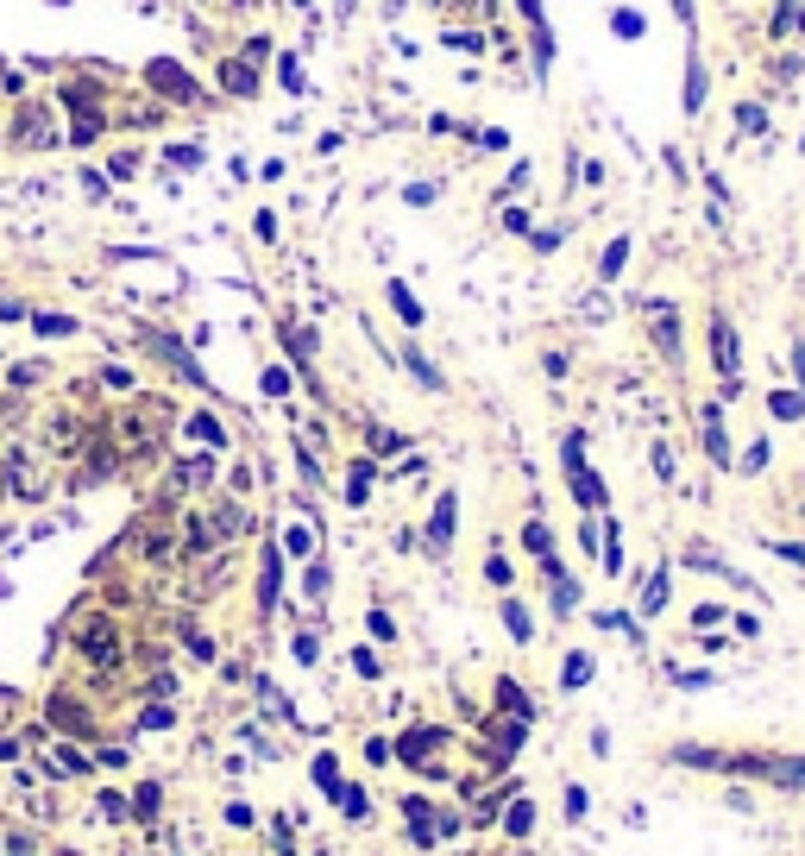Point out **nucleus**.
<instances>
[{"instance_id":"obj_1","label":"nucleus","mask_w":805,"mask_h":856,"mask_svg":"<svg viewBox=\"0 0 805 856\" xmlns=\"http://www.w3.org/2000/svg\"><path fill=\"white\" fill-rule=\"evenodd\" d=\"M661 762L667 768H698V774H730V781H755V788H774V794H805V756H780V749L674 743Z\"/></svg>"},{"instance_id":"obj_2","label":"nucleus","mask_w":805,"mask_h":856,"mask_svg":"<svg viewBox=\"0 0 805 856\" xmlns=\"http://www.w3.org/2000/svg\"><path fill=\"white\" fill-rule=\"evenodd\" d=\"M447 743H454V731L447 725H409L403 737H397V762L403 768H415V774H447Z\"/></svg>"},{"instance_id":"obj_3","label":"nucleus","mask_w":805,"mask_h":856,"mask_svg":"<svg viewBox=\"0 0 805 856\" xmlns=\"http://www.w3.org/2000/svg\"><path fill=\"white\" fill-rule=\"evenodd\" d=\"M648 334H654V353H661L667 366H680V309L667 297L648 303Z\"/></svg>"},{"instance_id":"obj_4","label":"nucleus","mask_w":805,"mask_h":856,"mask_svg":"<svg viewBox=\"0 0 805 856\" xmlns=\"http://www.w3.org/2000/svg\"><path fill=\"white\" fill-rule=\"evenodd\" d=\"M76 649H83L95 668H114V662H120V636H114L107 617H89V623L76 630Z\"/></svg>"},{"instance_id":"obj_5","label":"nucleus","mask_w":805,"mask_h":856,"mask_svg":"<svg viewBox=\"0 0 805 856\" xmlns=\"http://www.w3.org/2000/svg\"><path fill=\"white\" fill-rule=\"evenodd\" d=\"M44 718H51L63 737H89V743H95V718L83 711V699H69V693H51V699H44Z\"/></svg>"},{"instance_id":"obj_6","label":"nucleus","mask_w":805,"mask_h":856,"mask_svg":"<svg viewBox=\"0 0 805 856\" xmlns=\"http://www.w3.org/2000/svg\"><path fill=\"white\" fill-rule=\"evenodd\" d=\"M403 819H409V844L415 850H441V825H434V800L428 794H403Z\"/></svg>"},{"instance_id":"obj_7","label":"nucleus","mask_w":805,"mask_h":856,"mask_svg":"<svg viewBox=\"0 0 805 856\" xmlns=\"http://www.w3.org/2000/svg\"><path fill=\"white\" fill-rule=\"evenodd\" d=\"M454 523H460V497L441 491V497H434V511H428V554H447V548H454Z\"/></svg>"},{"instance_id":"obj_8","label":"nucleus","mask_w":805,"mask_h":856,"mask_svg":"<svg viewBox=\"0 0 805 856\" xmlns=\"http://www.w3.org/2000/svg\"><path fill=\"white\" fill-rule=\"evenodd\" d=\"M711 366H717V378H737V366H743V340L723 315L711 321Z\"/></svg>"},{"instance_id":"obj_9","label":"nucleus","mask_w":805,"mask_h":856,"mask_svg":"<svg viewBox=\"0 0 805 856\" xmlns=\"http://www.w3.org/2000/svg\"><path fill=\"white\" fill-rule=\"evenodd\" d=\"M497 819H503V837H535V825H541V812H535V800H529L523 788L503 800V812H497Z\"/></svg>"},{"instance_id":"obj_10","label":"nucleus","mask_w":805,"mask_h":856,"mask_svg":"<svg viewBox=\"0 0 805 856\" xmlns=\"http://www.w3.org/2000/svg\"><path fill=\"white\" fill-rule=\"evenodd\" d=\"M566 485H572V504L592 517V511H604V479L592 472V466H566Z\"/></svg>"},{"instance_id":"obj_11","label":"nucleus","mask_w":805,"mask_h":856,"mask_svg":"<svg viewBox=\"0 0 805 856\" xmlns=\"http://www.w3.org/2000/svg\"><path fill=\"white\" fill-rule=\"evenodd\" d=\"M13 139H20V146H32V152H44L51 139H57V132H51V114H44V107H20V120H13Z\"/></svg>"},{"instance_id":"obj_12","label":"nucleus","mask_w":805,"mask_h":856,"mask_svg":"<svg viewBox=\"0 0 805 856\" xmlns=\"http://www.w3.org/2000/svg\"><path fill=\"white\" fill-rule=\"evenodd\" d=\"M491 693H497V711H503V718H523V725H535V699L523 693V680H509V674H503Z\"/></svg>"},{"instance_id":"obj_13","label":"nucleus","mask_w":805,"mask_h":856,"mask_svg":"<svg viewBox=\"0 0 805 856\" xmlns=\"http://www.w3.org/2000/svg\"><path fill=\"white\" fill-rule=\"evenodd\" d=\"M158 812H164V788H158V781H138L132 800H126V819L132 825H158Z\"/></svg>"},{"instance_id":"obj_14","label":"nucleus","mask_w":805,"mask_h":856,"mask_svg":"<svg viewBox=\"0 0 805 856\" xmlns=\"http://www.w3.org/2000/svg\"><path fill=\"white\" fill-rule=\"evenodd\" d=\"M698 422H705V454H711V466H730V435H723V403H705V409H698Z\"/></svg>"},{"instance_id":"obj_15","label":"nucleus","mask_w":805,"mask_h":856,"mask_svg":"<svg viewBox=\"0 0 805 856\" xmlns=\"http://www.w3.org/2000/svg\"><path fill=\"white\" fill-rule=\"evenodd\" d=\"M497 611H503V630H509V642H523V649H529V642H535V611H529L523 598H503Z\"/></svg>"},{"instance_id":"obj_16","label":"nucleus","mask_w":805,"mask_h":856,"mask_svg":"<svg viewBox=\"0 0 805 856\" xmlns=\"http://www.w3.org/2000/svg\"><path fill=\"white\" fill-rule=\"evenodd\" d=\"M592 674H598L592 649H572V655L560 662V693H579V686H592Z\"/></svg>"},{"instance_id":"obj_17","label":"nucleus","mask_w":805,"mask_h":856,"mask_svg":"<svg viewBox=\"0 0 805 856\" xmlns=\"http://www.w3.org/2000/svg\"><path fill=\"white\" fill-rule=\"evenodd\" d=\"M277 592H283V560H277V548H264V574H258V611H277Z\"/></svg>"},{"instance_id":"obj_18","label":"nucleus","mask_w":805,"mask_h":856,"mask_svg":"<svg viewBox=\"0 0 805 856\" xmlns=\"http://www.w3.org/2000/svg\"><path fill=\"white\" fill-rule=\"evenodd\" d=\"M334 806H340V819H372V794H365V788H352V781H340V788H334Z\"/></svg>"},{"instance_id":"obj_19","label":"nucleus","mask_w":805,"mask_h":856,"mask_svg":"<svg viewBox=\"0 0 805 856\" xmlns=\"http://www.w3.org/2000/svg\"><path fill=\"white\" fill-rule=\"evenodd\" d=\"M667 586H674V574H667V567H654L648 586H642V617H661V611H667Z\"/></svg>"},{"instance_id":"obj_20","label":"nucleus","mask_w":805,"mask_h":856,"mask_svg":"<svg viewBox=\"0 0 805 856\" xmlns=\"http://www.w3.org/2000/svg\"><path fill=\"white\" fill-rule=\"evenodd\" d=\"M152 83H158L164 95H177V101H195V83L183 76V69H177V63H152Z\"/></svg>"},{"instance_id":"obj_21","label":"nucleus","mask_w":805,"mask_h":856,"mask_svg":"<svg viewBox=\"0 0 805 856\" xmlns=\"http://www.w3.org/2000/svg\"><path fill=\"white\" fill-rule=\"evenodd\" d=\"M560 812H566V825H585V819H592V788H585V781H566Z\"/></svg>"},{"instance_id":"obj_22","label":"nucleus","mask_w":805,"mask_h":856,"mask_svg":"<svg viewBox=\"0 0 805 856\" xmlns=\"http://www.w3.org/2000/svg\"><path fill=\"white\" fill-rule=\"evenodd\" d=\"M384 290H391V309H397L409 328H422V303H415V290H409V283H403V277H391Z\"/></svg>"},{"instance_id":"obj_23","label":"nucleus","mask_w":805,"mask_h":856,"mask_svg":"<svg viewBox=\"0 0 805 856\" xmlns=\"http://www.w3.org/2000/svg\"><path fill=\"white\" fill-rule=\"evenodd\" d=\"M283 346H289V360H296V366L309 372V360H315V334H309V328H296V321H283Z\"/></svg>"},{"instance_id":"obj_24","label":"nucleus","mask_w":805,"mask_h":856,"mask_svg":"<svg viewBox=\"0 0 805 856\" xmlns=\"http://www.w3.org/2000/svg\"><path fill=\"white\" fill-rule=\"evenodd\" d=\"M309 774H315V788L334 800V788H340V756H334V749H321V756L309 762Z\"/></svg>"},{"instance_id":"obj_25","label":"nucleus","mask_w":805,"mask_h":856,"mask_svg":"<svg viewBox=\"0 0 805 856\" xmlns=\"http://www.w3.org/2000/svg\"><path fill=\"white\" fill-rule=\"evenodd\" d=\"M523 548H529L535 560H554V535H548V523H541V517H529V523H523Z\"/></svg>"},{"instance_id":"obj_26","label":"nucleus","mask_w":805,"mask_h":856,"mask_svg":"<svg viewBox=\"0 0 805 856\" xmlns=\"http://www.w3.org/2000/svg\"><path fill=\"white\" fill-rule=\"evenodd\" d=\"M0 856H44V837L38 831H7L0 837Z\"/></svg>"},{"instance_id":"obj_27","label":"nucleus","mask_w":805,"mask_h":856,"mask_svg":"<svg viewBox=\"0 0 805 856\" xmlns=\"http://www.w3.org/2000/svg\"><path fill=\"white\" fill-rule=\"evenodd\" d=\"M372 497V460H352V472H346V504H365Z\"/></svg>"},{"instance_id":"obj_28","label":"nucleus","mask_w":805,"mask_h":856,"mask_svg":"<svg viewBox=\"0 0 805 856\" xmlns=\"http://www.w3.org/2000/svg\"><path fill=\"white\" fill-rule=\"evenodd\" d=\"M623 265H629V240H611V246H604V258H598V277H604V283H617V277H623Z\"/></svg>"},{"instance_id":"obj_29","label":"nucleus","mask_w":805,"mask_h":856,"mask_svg":"<svg viewBox=\"0 0 805 856\" xmlns=\"http://www.w3.org/2000/svg\"><path fill=\"white\" fill-rule=\"evenodd\" d=\"M768 416L799 422V416H805V391H774V397H768Z\"/></svg>"},{"instance_id":"obj_30","label":"nucleus","mask_w":805,"mask_h":856,"mask_svg":"<svg viewBox=\"0 0 805 856\" xmlns=\"http://www.w3.org/2000/svg\"><path fill=\"white\" fill-rule=\"evenodd\" d=\"M674 686H680V693H711L717 674H711V668H680V662H674Z\"/></svg>"},{"instance_id":"obj_31","label":"nucleus","mask_w":805,"mask_h":856,"mask_svg":"<svg viewBox=\"0 0 805 856\" xmlns=\"http://www.w3.org/2000/svg\"><path fill=\"white\" fill-rule=\"evenodd\" d=\"M189 435H195V441H208V448H227V428L214 422V416H189Z\"/></svg>"},{"instance_id":"obj_32","label":"nucleus","mask_w":805,"mask_h":856,"mask_svg":"<svg viewBox=\"0 0 805 856\" xmlns=\"http://www.w3.org/2000/svg\"><path fill=\"white\" fill-rule=\"evenodd\" d=\"M170 725H177V705H164V699L138 711V731H170Z\"/></svg>"},{"instance_id":"obj_33","label":"nucleus","mask_w":805,"mask_h":856,"mask_svg":"<svg viewBox=\"0 0 805 856\" xmlns=\"http://www.w3.org/2000/svg\"><path fill=\"white\" fill-rule=\"evenodd\" d=\"M403 360H409V372H415V378H422L428 391H441V372H434V366H428V353H422V346H409V353H403Z\"/></svg>"},{"instance_id":"obj_34","label":"nucleus","mask_w":805,"mask_h":856,"mask_svg":"<svg viewBox=\"0 0 805 856\" xmlns=\"http://www.w3.org/2000/svg\"><path fill=\"white\" fill-rule=\"evenodd\" d=\"M221 83H227L233 95H252V63H227V69H221Z\"/></svg>"},{"instance_id":"obj_35","label":"nucleus","mask_w":805,"mask_h":856,"mask_svg":"<svg viewBox=\"0 0 805 856\" xmlns=\"http://www.w3.org/2000/svg\"><path fill=\"white\" fill-rule=\"evenodd\" d=\"M328 592H334V567L315 560V567H309V598H328Z\"/></svg>"},{"instance_id":"obj_36","label":"nucleus","mask_w":805,"mask_h":856,"mask_svg":"<svg viewBox=\"0 0 805 856\" xmlns=\"http://www.w3.org/2000/svg\"><path fill=\"white\" fill-rule=\"evenodd\" d=\"M365 762H372V768L397 762V743H391V737H365Z\"/></svg>"},{"instance_id":"obj_37","label":"nucleus","mask_w":805,"mask_h":856,"mask_svg":"<svg viewBox=\"0 0 805 856\" xmlns=\"http://www.w3.org/2000/svg\"><path fill=\"white\" fill-rule=\"evenodd\" d=\"M365 630H372L378 642H397V623H391V611H378V605L365 611Z\"/></svg>"},{"instance_id":"obj_38","label":"nucleus","mask_w":805,"mask_h":856,"mask_svg":"<svg viewBox=\"0 0 805 856\" xmlns=\"http://www.w3.org/2000/svg\"><path fill=\"white\" fill-rule=\"evenodd\" d=\"M32 328L51 334V340H57V334H76V321H69V315H32Z\"/></svg>"},{"instance_id":"obj_39","label":"nucleus","mask_w":805,"mask_h":856,"mask_svg":"<svg viewBox=\"0 0 805 856\" xmlns=\"http://www.w3.org/2000/svg\"><path fill=\"white\" fill-rule=\"evenodd\" d=\"M296 662H303V668H315V662H321V636H309V630L296 636Z\"/></svg>"},{"instance_id":"obj_40","label":"nucleus","mask_w":805,"mask_h":856,"mask_svg":"<svg viewBox=\"0 0 805 856\" xmlns=\"http://www.w3.org/2000/svg\"><path fill=\"white\" fill-rule=\"evenodd\" d=\"M352 674H359V680H378V655H372V649H352Z\"/></svg>"},{"instance_id":"obj_41","label":"nucleus","mask_w":805,"mask_h":856,"mask_svg":"<svg viewBox=\"0 0 805 856\" xmlns=\"http://www.w3.org/2000/svg\"><path fill=\"white\" fill-rule=\"evenodd\" d=\"M397 448H403L397 428H372V454H397Z\"/></svg>"},{"instance_id":"obj_42","label":"nucleus","mask_w":805,"mask_h":856,"mask_svg":"<svg viewBox=\"0 0 805 856\" xmlns=\"http://www.w3.org/2000/svg\"><path fill=\"white\" fill-rule=\"evenodd\" d=\"M183 642H189V655H195V662H214V642H208L201 630H183Z\"/></svg>"},{"instance_id":"obj_43","label":"nucleus","mask_w":805,"mask_h":856,"mask_svg":"<svg viewBox=\"0 0 805 856\" xmlns=\"http://www.w3.org/2000/svg\"><path fill=\"white\" fill-rule=\"evenodd\" d=\"M264 397H289V372H283V366L264 372Z\"/></svg>"},{"instance_id":"obj_44","label":"nucleus","mask_w":805,"mask_h":856,"mask_svg":"<svg viewBox=\"0 0 805 856\" xmlns=\"http://www.w3.org/2000/svg\"><path fill=\"white\" fill-rule=\"evenodd\" d=\"M485 580H491V586H509V560H503V554L485 560Z\"/></svg>"},{"instance_id":"obj_45","label":"nucleus","mask_w":805,"mask_h":856,"mask_svg":"<svg viewBox=\"0 0 805 856\" xmlns=\"http://www.w3.org/2000/svg\"><path fill=\"white\" fill-rule=\"evenodd\" d=\"M698 101H705V69H698V63H692V83H686V107H692V114H698Z\"/></svg>"},{"instance_id":"obj_46","label":"nucleus","mask_w":805,"mask_h":856,"mask_svg":"<svg viewBox=\"0 0 805 856\" xmlns=\"http://www.w3.org/2000/svg\"><path fill=\"white\" fill-rule=\"evenodd\" d=\"M737 466H743V472H762V466H768V441H755V448H749Z\"/></svg>"},{"instance_id":"obj_47","label":"nucleus","mask_w":805,"mask_h":856,"mask_svg":"<svg viewBox=\"0 0 805 856\" xmlns=\"http://www.w3.org/2000/svg\"><path fill=\"white\" fill-rule=\"evenodd\" d=\"M723 617H730L723 605H698V611H692V623H698V630H711V623H723Z\"/></svg>"},{"instance_id":"obj_48","label":"nucleus","mask_w":805,"mask_h":856,"mask_svg":"<svg viewBox=\"0 0 805 856\" xmlns=\"http://www.w3.org/2000/svg\"><path fill=\"white\" fill-rule=\"evenodd\" d=\"M132 762V749H120V743H101V768H126Z\"/></svg>"},{"instance_id":"obj_49","label":"nucleus","mask_w":805,"mask_h":856,"mask_svg":"<svg viewBox=\"0 0 805 856\" xmlns=\"http://www.w3.org/2000/svg\"><path fill=\"white\" fill-rule=\"evenodd\" d=\"M654 472H661V479L674 485V448H667V441H661V448H654Z\"/></svg>"},{"instance_id":"obj_50","label":"nucleus","mask_w":805,"mask_h":856,"mask_svg":"<svg viewBox=\"0 0 805 856\" xmlns=\"http://www.w3.org/2000/svg\"><path fill=\"white\" fill-rule=\"evenodd\" d=\"M283 548H289V554H309V548H315V535H309V529H289V535H283Z\"/></svg>"},{"instance_id":"obj_51","label":"nucleus","mask_w":805,"mask_h":856,"mask_svg":"<svg viewBox=\"0 0 805 856\" xmlns=\"http://www.w3.org/2000/svg\"><path fill=\"white\" fill-rule=\"evenodd\" d=\"M585 749H592V756L604 762V756H611V731H604V725H592V743H585Z\"/></svg>"},{"instance_id":"obj_52","label":"nucleus","mask_w":805,"mask_h":856,"mask_svg":"<svg viewBox=\"0 0 805 856\" xmlns=\"http://www.w3.org/2000/svg\"><path fill=\"white\" fill-rule=\"evenodd\" d=\"M101 812H107V819H126V794L107 788V794H101Z\"/></svg>"},{"instance_id":"obj_53","label":"nucleus","mask_w":805,"mask_h":856,"mask_svg":"<svg viewBox=\"0 0 805 856\" xmlns=\"http://www.w3.org/2000/svg\"><path fill=\"white\" fill-rule=\"evenodd\" d=\"M227 825H240V831H246V825H252V806H246V800H227Z\"/></svg>"},{"instance_id":"obj_54","label":"nucleus","mask_w":805,"mask_h":856,"mask_svg":"<svg viewBox=\"0 0 805 856\" xmlns=\"http://www.w3.org/2000/svg\"><path fill=\"white\" fill-rule=\"evenodd\" d=\"M617 38H642V20H635V13H617Z\"/></svg>"},{"instance_id":"obj_55","label":"nucleus","mask_w":805,"mask_h":856,"mask_svg":"<svg viewBox=\"0 0 805 856\" xmlns=\"http://www.w3.org/2000/svg\"><path fill=\"white\" fill-rule=\"evenodd\" d=\"M793 372H799V391H805V340H793Z\"/></svg>"},{"instance_id":"obj_56","label":"nucleus","mask_w":805,"mask_h":856,"mask_svg":"<svg viewBox=\"0 0 805 856\" xmlns=\"http://www.w3.org/2000/svg\"><path fill=\"white\" fill-rule=\"evenodd\" d=\"M0 762H20V737H0Z\"/></svg>"},{"instance_id":"obj_57","label":"nucleus","mask_w":805,"mask_h":856,"mask_svg":"<svg viewBox=\"0 0 805 856\" xmlns=\"http://www.w3.org/2000/svg\"><path fill=\"white\" fill-rule=\"evenodd\" d=\"M44 856H83V850H76V844H51Z\"/></svg>"},{"instance_id":"obj_58","label":"nucleus","mask_w":805,"mask_h":856,"mask_svg":"<svg viewBox=\"0 0 805 856\" xmlns=\"http://www.w3.org/2000/svg\"><path fill=\"white\" fill-rule=\"evenodd\" d=\"M674 13H680V20H692V0H674Z\"/></svg>"},{"instance_id":"obj_59","label":"nucleus","mask_w":805,"mask_h":856,"mask_svg":"<svg viewBox=\"0 0 805 856\" xmlns=\"http://www.w3.org/2000/svg\"><path fill=\"white\" fill-rule=\"evenodd\" d=\"M315 856H328V850H315Z\"/></svg>"}]
</instances>
